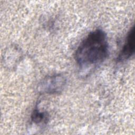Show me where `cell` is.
<instances>
[{
  "mask_svg": "<svg viewBox=\"0 0 135 135\" xmlns=\"http://www.w3.org/2000/svg\"><path fill=\"white\" fill-rule=\"evenodd\" d=\"M109 54L107 35L98 28L89 33L80 43L75 53V60L80 68L87 69L102 63Z\"/></svg>",
  "mask_w": 135,
  "mask_h": 135,
  "instance_id": "1",
  "label": "cell"
},
{
  "mask_svg": "<svg viewBox=\"0 0 135 135\" xmlns=\"http://www.w3.org/2000/svg\"><path fill=\"white\" fill-rule=\"evenodd\" d=\"M66 84V79L61 74L46 76L40 83L38 90L42 93L49 94L61 92Z\"/></svg>",
  "mask_w": 135,
  "mask_h": 135,
  "instance_id": "2",
  "label": "cell"
},
{
  "mask_svg": "<svg viewBox=\"0 0 135 135\" xmlns=\"http://www.w3.org/2000/svg\"><path fill=\"white\" fill-rule=\"evenodd\" d=\"M134 52V26L130 29L128 33L123 47L117 59L118 62H123L130 59Z\"/></svg>",
  "mask_w": 135,
  "mask_h": 135,
  "instance_id": "3",
  "label": "cell"
},
{
  "mask_svg": "<svg viewBox=\"0 0 135 135\" xmlns=\"http://www.w3.org/2000/svg\"><path fill=\"white\" fill-rule=\"evenodd\" d=\"M49 114L46 111H41L36 106L31 115V121L36 124H46L49 121Z\"/></svg>",
  "mask_w": 135,
  "mask_h": 135,
  "instance_id": "4",
  "label": "cell"
}]
</instances>
